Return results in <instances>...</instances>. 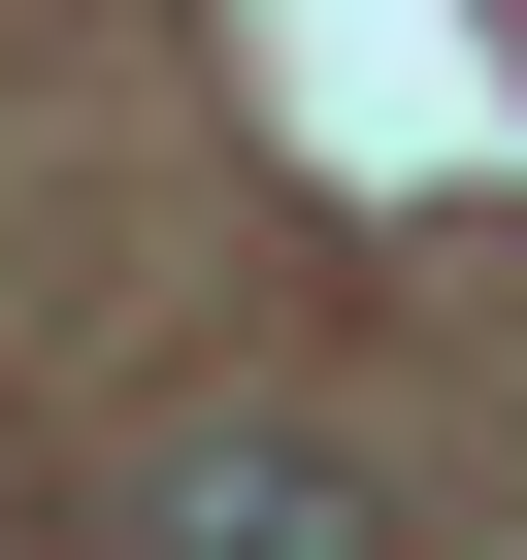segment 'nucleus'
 <instances>
[{
    "label": "nucleus",
    "mask_w": 527,
    "mask_h": 560,
    "mask_svg": "<svg viewBox=\"0 0 527 560\" xmlns=\"http://www.w3.org/2000/svg\"><path fill=\"white\" fill-rule=\"evenodd\" d=\"M165 560H396V527H363V462L231 429V462H165Z\"/></svg>",
    "instance_id": "1"
}]
</instances>
